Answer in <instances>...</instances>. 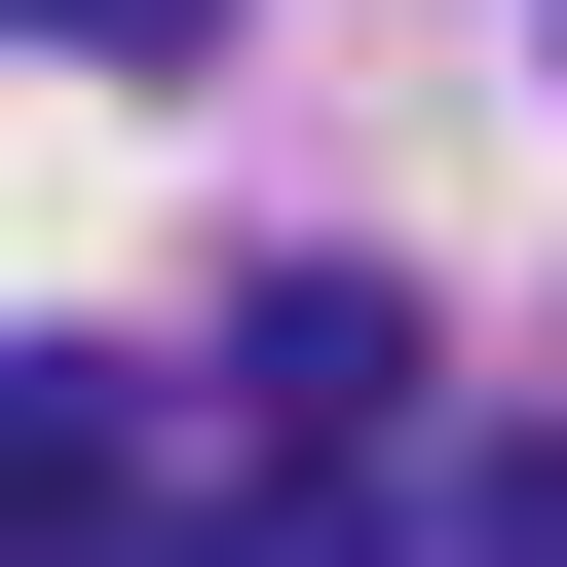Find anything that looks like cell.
Instances as JSON below:
<instances>
[{"label": "cell", "mask_w": 567, "mask_h": 567, "mask_svg": "<svg viewBox=\"0 0 567 567\" xmlns=\"http://www.w3.org/2000/svg\"><path fill=\"white\" fill-rule=\"evenodd\" d=\"M227 416L303 454V492H341V454L416 416V303H379V265H303V303H227Z\"/></svg>", "instance_id": "1"}, {"label": "cell", "mask_w": 567, "mask_h": 567, "mask_svg": "<svg viewBox=\"0 0 567 567\" xmlns=\"http://www.w3.org/2000/svg\"><path fill=\"white\" fill-rule=\"evenodd\" d=\"M454 567H567V454H492V492H454Z\"/></svg>", "instance_id": "2"}, {"label": "cell", "mask_w": 567, "mask_h": 567, "mask_svg": "<svg viewBox=\"0 0 567 567\" xmlns=\"http://www.w3.org/2000/svg\"><path fill=\"white\" fill-rule=\"evenodd\" d=\"M39 39H114V76H189V0H39Z\"/></svg>", "instance_id": "3"}]
</instances>
